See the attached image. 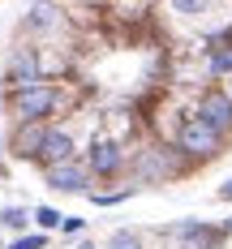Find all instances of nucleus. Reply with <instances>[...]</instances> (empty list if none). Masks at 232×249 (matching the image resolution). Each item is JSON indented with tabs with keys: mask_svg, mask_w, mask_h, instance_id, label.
<instances>
[{
	"mask_svg": "<svg viewBox=\"0 0 232 249\" xmlns=\"http://www.w3.org/2000/svg\"><path fill=\"white\" fill-rule=\"evenodd\" d=\"M211 4H215V0H168V9H172L177 18H189V22L202 18V13H211Z\"/></svg>",
	"mask_w": 232,
	"mask_h": 249,
	"instance_id": "ddd939ff",
	"label": "nucleus"
},
{
	"mask_svg": "<svg viewBox=\"0 0 232 249\" xmlns=\"http://www.w3.org/2000/svg\"><path fill=\"white\" fill-rule=\"evenodd\" d=\"M219 39H224V48L215 43L211 56H206V65H211V73H232V30H224Z\"/></svg>",
	"mask_w": 232,
	"mask_h": 249,
	"instance_id": "9b49d317",
	"label": "nucleus"
},
{
	"mask_svg": "<svg viewBox=\"0 0 232 249\" xmlns=\"http://www.w3.org/2000/svg\"><path fill=\"white\" fill-rule=\"evenodd\" d=\"M0 224H4V228H22V224H26V211H4V215H0Z\"/></svg>",
	"mask_w": 232,
	"mask_h": 249,
	"instance_id": "f3484780",
	"label": "nucleus"
},
{
	"mask_svg": "<svg viewBox=\"0 0 232 249\" xmlns=\"http://www.w3.org/2000/svg\"><path fill=\"white\" fill-rule=\"evenodd\" d=\"M125 198H133V189H121V194H90L95 206H116V202H125Z\"/></svg>",
	"mask_w": 232,
	"mask_h": 249,
	"instance_id": "2eb2a0df",
	"label": "nucleus"
},
{
	"mask_svg": "<svg viewBox=\"0 0 232 249\" xmlns=\"http://www.w3.org/2000/svg\"><path fill=\"white\" fill-rule=\"evenodd\" d=\"M198 116H202L206 124H215L219 133H232V95H224V90H206Z\"/></svg>",
	"mask_w": 232,
	"mask_h": 249,
	"instance_id": "20e7f679",
	"label": "nucleus"
},
{
	"mask_svg": "<svg viewBox=\"0 0 232 249\" xmlns=\"http://www.w3.org/2000/svg\"><path fill=\"white\" fill-rule=\"evenodd\" d=\"M107 249H146V236H142L138 228H116V232L107 236Z\"/></svg>",
	"mask_w": 232,
	"mask_h": 249,
	"instance_id": "f8f14e48",
	"label": "nucleus"
},
{
	"mask_svg": "<svg viewBox=\"0 0 232 249\" xmlns=\"http://www.w3.org/2000/svg\"><path fill=\"white\" fill-rule=\"evenodd\" d=\"M35 159H39L43 168L73 159V138H69L65 129H48V138H43V146H39V155H35Z\"/></svg>",
	"mask_w": 232,
	"mask_h": 249,
	"instance_id": "423d86ee",
	"label": "nucleus"
},
{
	"mask_svg": "<svg viewBox=\"0 0 232 249\" xmlns=\"http://www.w3.org/2000/svg\"><path fill=\"white\" fill-rule=\"evenodd\" d=\"M219 198H224V202H232V180L224 185V189H219Z\"/></svg>",
	"mask_w": 232,
	"mask_h": 249,
	"instance_id": "6ab92c4d",
	"label": "nucleus"
},
{
	"mask_svg": "<svg viewBox=\"0 0 232 249\" xmlns=\"http://www.w3.org/2000/svg\"><path fill=\"white\" fill-rule=\"evenodd\" d=\"M177 150L189 159H215L224 150V133L215 124H206L202 116H185L177 129Z\"/></svg>",
	"mask_w": 232,
	"mask_h": 249,
	"instance_id": "f257e3e1",
	"label": "nucleus"
},
{
	"mask_svg": "<svg viewBox=\"0 0 232 249\" xmlns=\"http://www.w3.org/2000/svg\"><path fill=\"white\" fill-rule=\"evenodd\" d=\"M172 150H142L138 155V176L142 180H163V176H172V159H168Z\"/></svg>",
	"mask_w": 232,
	"mask_h": 249,
	"instance_id": "1a4fd4ad",
	"label": "nucleus"
},
{
	"mask_svg": "<svg viewBox=\"0 0 232 249\" xmlns=\"http://www.w3.org/2000/svg\"><path fill=\"white\" fill-rule=\"evenodd\" d=\"M90 176H116L121 168H125V155H121V146L112 142V138H99L95 146H90Z\"/></svg>",
	"mask_w": 232,
	"mask_h": 249,
	"instance_id": "39448f33",
	"label": "nucleus"
},
{
	"mask_svg": "<svg viewBox=\"0 0 232 249\" xmlns=\"http://www.w3.org/2000/svg\"><path fill=\"white\" fill-rule=\"evenodd\" d=\"M56 103H60V95L48 82H35V86H22V90L9 95V107H13L18 121H48L52 112H56Z\"/></svg>",
	"mask_w": 232,
	"mask_h": 249,
	"instance_id": "f03ea898",
	"label": "nucleus"
},
{
	"mask_svg": "<svg viewBox=\"0 0 232 249\" xmlns=\"http://www.w3.org/2000/svg\"><path fill=\"white\" fill-rule=\"evenodd\" d=\"M60 219H65V215L52 211V206H39V211H35V224L39 228H60Z\"/></svg>",
	"mask_w": 232,
	"mask_h": 249,
	"instance_id": "4468645a",
	"label": "nucleus"
},
{
	"mask_svg": "<svg viewBox=\"0 0 232 249\" xmlns=\"http://www.w3.org/2000/svg\"><path fill=\"white\" fill-rule=\"evenodd\" d=\"M77 249H95V245H90V241H82V245H77Z\"/></svg>",
	"mask_w": 232,
	"mask_h": 249,
	"instance_id": "aec40b11",
	"label": "nucleus"
},
{
	"mask_svg": "<svg viewBox=\"0 0 232 249\" xmlns=\"http://www.w3.org/2000/svg\"><path fill=\"white\" fill-rule=\"evenodd\" d=\"M39 82V56L30 48H22L13 60H9V86L13 90H22V86H35Z\"/></svg>",
	"mask_w": 232,
	"mask_h": 249,
	"instance_id": "6e6552de",
	"label": "nucleus"
},
{
	"mask_svg": "<svg viewBox=\"0 0 232 249\" xmlns=\"http://www.w3.org/2000/svg\"><path fill=\"white\" fill-rule=\"evenodd\" d=\"M43 245H48V236H43V232H35V236H18L9 249H43Z\"/></svg>",
	"mask_w": 232,
	"mask_h": 249,
	"instance_id": "dca6fc26",
	"label": "nucleus"
},
{
	"mask_svg": "<svg viewBox=\"0 0 232 249\" xmlns=\"http://www.w3.org/2000/svg\"><path fill=\"white\" fill-rule=\"evenodd\" d=\"M77 4H95V0H77Z\"/></svg>",
	"mask_w": 232,
	"mask_h": 249,
	"instance_id": "412c9836",
	"label": "nucleus"
},
{
	"mask_svg": "<svg viewBox=\"0 0 232 249\" xmlns=\"http://www.w3.org/2000/svg\"><path fill=\"white\" fill-rule=\"evenodd\" d=\"M56 22H60V13H56L52 0H35L30 13H26V26H30V30H52Z\"/></svg>",
	"mask_w": 232,
	"mask_h": 249,
	"instance_id": "9d476101",
	"label": "nucleus"
},
{
	"mask_svg": "<svg viewBox=\"0 0 232 249\" xmlns=\"http://www.w3.org/2000/svg\"><path fill=\"white\" fill-rule=\"evenodd\" d=\"M43 138H48V124H43V121H22V124H18V133H13V155L35 159L39 146H43Z\"/></svg>",
	"mask_w": 232,
	"mask_h": 249,
	"instance_id": "0eeeda50",
	"label": "nucleus"
},
{
	"mask_svg": "<svg viewBox=\"0 0 232 249\" xmlns=\"http://www.w3.org/2000/svg\"><path fill=\"white\" fill-rule=\"evenodd\" d=\"M60 228H65V232H82V219H77V215H65V219H60Z\"/></svg>",
	"mask_w": 232,
	"mask_h": 249,
	"instance_id": "a211bd4d",
	"label": "nucleus"
},
{
	"mask_svg": "<svg viewBox=\"0 0 232 249\" xmlns=\"http://www.w3.org/2000/svg\"><path fill=\"white\" fill-rule=\"evenodd\" d=\"M43 172H48V185H52V189H60V194H82V189L90 185V168L77 163V159L52 163V168H43Z\"/></svg>",
	"mask_w": 232,
	"mask_h": 249,
	"instance_id": "7ed1b4c3",
	"label": "nucleus"
}]
</instances>
